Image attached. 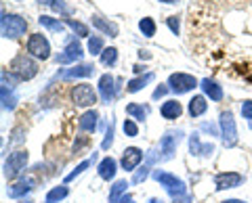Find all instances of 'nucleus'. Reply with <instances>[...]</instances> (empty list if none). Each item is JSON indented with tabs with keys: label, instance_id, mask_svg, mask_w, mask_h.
I'll use <instances>...</instances> for the list:
<instances>
[{
	"label": "nucleus",
	"instance_id": "nucleus-1",
	"mask_svg": "<svg viewBox=\"0 0 252 203\" xmlns=\"http://www.w3.org/2000/svg\"><path fill=\"white\" fill-rule=\"evenodd\" d=\"M9 72L17 76V80H32V77L38 74V63L34 59H30L28 54H17V57L11 61Z\"/></svg>",
	"mask_w": 252,
	"mask_h": 203
},
{
	"label": "nucleus",
	"instance_id": "nucleus-2",
	"mask_svg": "<svg viewBox=\"0 0 252 203\" xmlns=\"http://www.w3.org/2000/svg\"><path fill=\"white\" fill-rule=\"evenodd\" d=\"M0 27H2V36L4 38H19V36L26 34L28 21L17 17V15H2V23H0Z\"/></svg>",
	"mask_w": 252,
	"mask_h": 203
},
{
	"label": "nucleus",
	"instance_id": "nucleus-3",
	"mask_svg": "<svg viewBox=\"0 0 252 203\" xmlns=\"http://www.w3.org/2000/svg\"><path fill=\"white\" fill-rule=\"evenodd\" d=\"M154 178L172 195V197L185 195V184H183V180H179L175 174H168V172H154Z\"/></svg>",
	"mask_w": 252,
	"mask_h": 203
},
{
	"label": "nucleus",
	"instance_id": "nucleus-4",
	"mask_svg": "<svg viewBox=\"0 0 252 203\" xmlns=\"http://www.w3.org/2000/svg\"><path fill=\"white\" fill-rule=\"evenodd\" d=\"M28 52L36 59H49L51 57V44L42 34H32L28 40Z\"/></svg>",
	"mask_w": 252,
	"mask_h": 203
},
{
	"label": "nucleus",
	"instance_id": "nucleus-5",
	"mask_svg": "<svg viewBox=\"0 0 252 203\" xmlns=\"http://www.w3.org/2000/svg\"><path fill=\"white\" fill-rule=\"evenodd\" d=\"M72 101L78 107H91L97 103V92L93 90L91 84H78L72 90Z\"/></svg>",
	"mask_w": 252,
	"mask_h": 203
},
{
	"label": "nucleus",
	"instance_id": "nucleus-6",
	"mask_svg": "<svg viewBox=\"0 0 252 203\" xmlns=\"http://www.w3.org/2000/svg\"><path fill=\"white\" fill-rule=\"evenodd\" d=\"M28 163V151H15L9 155V159L4 163V176L6 178H15L19 172L26 168Z\"/></svg>",
	"mask_w": 252,
	"mask_h": 203
},
{
	"label": "nucleus",
	"instance_id": "nucleus-7",
	"mask_svg": "<svg viewBox=\"0 0 252 203\" xmlns=\"http://www.w3.org/2000/svg\"><path fill=\"white\" fill-rule=\"evenodd\" d=\"M220 130H223V140L227 147H233L238 143V130H235V120H233L231 111L220 115Z\"/></svg>",
	"mask_w": 252,
	"mask_h": 203
},
{
	"label": "nucleus",
	"instance_id": "nucleus-8",
	"mask_svg": "<svg viewBox=\"0 0 252 203\" xmlns=\"http://www.w3.org/2000/svg\"><path fill=\"white\" fill-rule=\"evenodd\" d=\"M168 84L175 92H189L191 88H195L198 80H195L193 76H187V74H172L168 77Z\"/></svg>",
	"mask_w": 252,
	"mask_h": 203
},
{
	"label": "nucleus",
	"instance_id": "nucleus-9",
	"mask_svg": "<svg viewBox=\"0 0 252 203\" xmlns=\"http://www.w3.org/2000/svg\"><path fill=\"white\" fill-rule=\"evenodd\" d=\"M217 182V189L219 191H225V189H235V186H240L244 182V176L238 174V172H225V174H219L215 178Z\"/></svg>",
	"mask_w": 252,
	"mask_h": 203
},
{
	"label": "nucleus",
	"instance_id": "nucleus-10",
	"mask_svg": "<svg viewBox=\"0 0 252 203\" xmlns=\"http://www.w3.org/2000/svg\"><path fill=\"white\" fill-rule=\"evenodd\" d=\"M143 159V153H141V149H137V147H128V149L124 151V155H122V168L126 170V172H132L137 166H139V161Z\"/></svg>",
	"mask_w": 252,
	"mask_h": 203
},
{
	"label": "nucleus",
	"instance_id": "nucleus-11",
	"mask_svg": "<svg viewBox=\"0 0 252 203\" xmlns=\"http://www.w3.org/2000/svg\"><path fill=\"white\" fill-rule=\"evenodd\" d=\"M80 59H82V49L76 40L67 44L63 54H57V63H74V61H80Z\"/></svg>",
	"mask_w": 252,
	"mask_h": 203
},
{
	"label": "nucleus",
	"instance_id": "nucleus-12",
	"mask_svg": "<svg viewBox=\"0 0 252 203\" xmlns=\"http://www.w3.org/2000/svg\"><path fill=\"white\" fill-rule=\"evenodd\" d=\"M177 145H179V136H175L172 132L164 136L160 140V153H164L162 159H170L172 155H175V151H177Z\"/></svg>",
	"mask_w": 252,
	"mask_h": 203
},
{
	"label": "nucleus",
	"instance_id": "nucleus-13",
	"mask_svg": "<svg viewBox=\"0 0 252 203\" xmlns=\"http://www.w3.org/2000/svg\"><path fill=\"white\" fill-rule=\"evenodd\" d=\"M160 113H162V118H164V120H177L179 115L183 113V107H181L179 101H166V103L162 105Z\"/></svg>",
	"mask_w": 252,
	"mask_h": 203
},
{
	"label": "nucleus",
	"instance_id": "nucleus-14",
	"mask_svg": "<svg viewBox=\"0 0 252 203\" xmlns=\"http://www.w3.org/2000/svg\"><path fill=\"white\" fill-rule=\"evenodd\" d=\"M99 90H101V97H103L105 103H109V101L114 99V77L105 74V76H101V80H99Z\"/></svg>",
	"mask_w": 252,
	"mask_h": 203
},
{
	"label": "nucleus",
	"instance_id": "nucleus-15",
	"mask_svg": "<svg viewBox=\"0 0 252 203\" xmlns=\"http://www.w3.org/2000/svg\"><path fill=\"white\" fill-rule=\"evenodd\" d=\"M34 182H32V178H28V180H21V182H17V184H13V186H9V197H13V199H17V197H23L26 193H30L34 186H32Z\"/></svg>",
	"mask_w": 252,
	"mask_h": 203
},
{
	"label": "nucleus",
	"instance_id": "nucleus-16",
	"mask_svg": "<svg viewBox=\"0 0 252 203\" xmlns=\"http://www.w3.org/2000/svg\"><path fill=\"white\" fill-rule=\"evenodd\" d=\"M99 176L103 178V180H112L116 176V159L112 157H105L103 161L99 163Z\"/></svg>",
	"mask_w": 252,
	"mask_h": 203
},
{
	"label": "nucleus",
	"instance_id": "nucleus-17",
	"mask_svg": "<svg viewBox=\"0 0 252 203\" xmlns=\"http://www.w3.org/2000/svg\"><path fill=\"white\" fill-rule=\"evenodd\" d=\"M206 107H208V103H206V99L204 97H193L191 101H189V115L191 118H198V115H202L204 111H206Z\"/></svg>",
	"mask_w": 252,
	"mask_h": 203
},
{
	"label": "nucleus",
	"instance_id": "nucleus-18",
	"mask_svg": "<svg viewBox=\"0 0 252 203\" xmlns=\"http://www.w3.org/2000/svg\"><path fill=\"white\" fill-rule=\"evenodd\" d=\"M202 88H204V92H206L212 101H220V99H223V90H220V86L217 82H212L210 77H206V80L202 82Z\"/></svg>",
	"mask_w": 252,
	"mask_h": 203
},
{
	"label": "nucleus",
	"instance_id": "nucleus-19",
	"mask_svg": "<svg viewBox=\"0 0 252 203\" xmlns=\"http://www.w3.org/2000/svg\"><path fill=\"white\" fill-rule=\"evenodd\" d=\"M78 126H80V130L94 132V128H97V113H94V111L84 113L82 118H80V122H78Z\"/></svg>",
	"mask_w": 252,
	"mask_h": 203
},
{
	"label": "nucleus",
	"instance_id": "nucleus-20",
	"mask_svg": "<svg viewBox=\"0 0 252 203\" xmlns=\"http://www.w3.org/2000/svg\"><path fill=\"white\" fill-rule=\"evenodd\" d=\"M93 25H97L99 29H103L105 34H112V36H118V25L116 23H107L101 17H93Z\"/></svg>",
	"mask_w": 252,
	"mask_h": 203
},
{
	"label": "nucleus",
	"instance_id": "nucleus-21",
	"mask_svg": "<svg viewBox=\"0 0 252 203\" xmlns=\"http://www.w3.org/2000/svg\"><path fill=\"white\" fill-rule=\"evenodd\" d=\"M67 186H55L53 191H49V195H46V203H55V201H59L63 197H67Z\"/></svg>",
	"mask_w": 252,
	"mask_h": 203
},
{
	"label": "nucleus",
	"instance_id": "nucleus-22",
	"mask_svg": "<svg viewBox=\"0 0 252 203\" xmlns=\"http://www.w3.org/2000/svg\"><path fill=\"white\" fill-rule=\"evenodd\" d=\"M126 186H128V182H126V180H118V182L112 186V193H109V201H112V203L120 201V195L126 191Z\"/></svg>",
	"mask_w": 252,
	"mask_h": 203
},
{
	"label": "nucleus",
	"instance_id": "nucleus-23",
	"mask_svg": "<svg viewBox=\"0 0 252 203\" xmlns=\"http://www.w3.org/2000/svg\"><path fill=\"white\" fill-rule=\"evenodd\" d=\"M38 21H40L44 27H49L51 32H61V29H63V23H61L59 19H53V17H49V15H42V17L38 19Z\"/></svg>",
	"mask_w": 252,
	"mask_h": 203
},
{
	"label": "nucleus",
	"instance_id": "nucleus-24",
	"mask_svg": "<svg viewBox=\"0 0 252 203\" xmlns=\"http://www.w3.org/2000/svg\"><path fill=\"white\" fill-rule=\"evenodd\" d=\"M93 74V65H80V67H74L69 72L63 74V77H82V76H91Z\"/></svg>",
	"mask_w": 252,
	"mask_h": 203
},
{
	"label": "nucleus",
	"instance_id": "nucleus-25",
	"mask_svg": "<svg viewBox=\"0 0 252 203\" xmlns=\"http://www.w3.org/2000/svg\"><path fill=\"white\" fill-rule=\"evenodd\" d=\"M139 27H141V32H143L147 38H152V36L156 34V23H154V19H152V17H145V19H141Z\"/></svg>",
	"mask_w": 252,
	"mask_h": 203
},
{
	"label": "nucleus",
	"instance_id": "nucleus-26",
	"mask_svg": "<svg viewBox=\"0 0 252 203\" xmlns=\"http://www.w3.org/2000/svg\"><path fill=\"white\" fill-rule=\"evenodd\" d=\"M118 59V51L116 49H105L103 52H101V63L103 65H114Z\"/></svg>",
	"mask_w": 252,
	"mask_h": 203
},
{
	"label": "nucleus",
	"instance_id": "nucleus-27",
	"mask_svg": "<svg viewBox=\"0 0 252 203\" xmlns=\"http://www.w3.org/2000/svg\"><path fill=\"white\" fill-rule=\"evenodd\" d=\"M152 74H147L145 77H139V80H132V82H128V88H126V90H128V92H137V90H141V88H143V86L149 82V80H152Z\"/></svg>",
	"mask_w": 252,
	"mask_h": 203
},
{
	"label": "nucleus",
	"instance_id": "nucleus-28",
	"mask_svg": "<svg viewBox=\"0 0 252 203\" xmlns=\"http://www.w3.org/2000/svg\"><path fill=\"white\" fill-rule=\"evenodd\" d=\"M126 113H128V115H135L137 120H145V118H147V111H145L143 107H139V105H128V107H126Z\"/></svg>",
	"mask_w": 252,
	"mask_h": 203
},
{
	"label": "nucleus",
	"instance_id": "nucleus-29",
	"mask_svg": "<svg viewBox=\"0 0 252 203\" xmlns=\"http://www.w3.org/2000/svg\"><path fill=\"white\" fill-rule=\"evenodd\" d=\"M101 49H103V40H101V38H91V40H89V51L93 54H101V52H103Z\"/></svg>",
	"mask_w": 252,
	"mask_h": 203
},
{
	"label": "nucleus",
	"instance_id": "nucleus-30",
	"mask_svg": "<svg viewBox=\"0 0 252 203\" xmlns=\"http://www.w3.org/2000/svg\"><path fill=\"white\" fill-rule=\"evenodd\" d=\"M67 25L74 29V32H78L80 36H89V27L86 25H82V23H78V21H74V19H69L67 21Z\"/></svg>",
	"mask_w": 252,
	"mask_h": 203
},
{
	"label": "nucleus",
	"instance_id": "nucleus-31",
	"mask_svg": "<svg viewBox=\"0 0 252 203\" xmlns=\"http://www.w3.org/2000/svg\"><path fill=\"white\" fill-rule=\"evenodd\" d=\"M124 132H126V134H128V136H137V134H139L137 124L132 122V120H126V122H124Z\"/></svg>",
	"mask_w": 252,
	"mask_h": 203
},
{
	"label": "nucleus",
	"instance_id": "nucleus-32",
	"mask_svg": "<svg viewBox=\"0 0 252 203\" xmlns=\"http://www.w3.org/2000/svg\"><path fill=\"white\" fill-rule=\"evenodd\" d=\"M89 166H91V161H82V163H80V166H78V168H76V170L72 172V174H69V176L65 178V182H69V180H74V178H76V176H80V174H82V172H84L86 168H89Z\"/></svg>",
	"mask_w": 252,
	"mask_h": 203
},
{
	"label": "nucleus",
	"instance_id": "nucleus-33",
	"mask_svg": "<svg viewBox=\"0 0 252 203\" xmlns=\"http://www.w3.org/2000/svg\"><path fill=\"white\" fill-rule=\"evenodd\" d=\"M242 115L246 120H252V101H244L242 105Z\"/></svg>",
	"mask_w": 252,
	"mask_h": 203
},
{
	"label": "nucleus",
	"instance_id": "nucleus-34",
	"mask_svg": "<svg viewBox=\"0 0 252 203\" xmlns=\"http://www.w3.org/2000/svg\"><path fill=\"white\" fill-rule=\"evenodd\" d=\"M112 140H114V124H109V130H107V138L103 140V149H109V147H112Z\"/></svg>",
	"mask_w": 252,
	"mask_h": 203
},
{
	"label": "nucleus",
	"instance_id": "nucleus-35",
	"mask_svg": "<svg viewBox=\"0 0 252 203\" xmlns=\"http://www.w3.org/2000/svg\"><path fill=\"white\" fill-rule=\"evenodd\" d=\"M168 25L172 29V34H179V19L177 17H168Z\"/></svg>",
	"mask_w": 252,
	"mask_h": 203
},
{
	"label": "nucleus",
	"instance_id": "nucleus-36",
	"mask_svg": "<svg viewBox=\"0 0 252 203\" xmlns=\"http://www.w3.org/2000/svg\"><path fill=\"white\" fill-rule=\"evenodd\" d=\"M40 4H46V6H55V9H59L61 0H38Z\"/></svg>",
	"mask_w": 252,
	"mask_h": 203
},
{
	"label": "nucleus",
	"instance_id": "nucleus-37",
	"mask_svg": "<svg viewBox=\"0 0 252 203\" xmlns=\"http://www.w3.org/2000/svg\"><path fill=\"white\" fill-rule=\"evenodd\" d=\"M175 203H191V199L185 197V195H181V197H175Z\"/></svg>",
	"mask_w": 252,
	"mask_h": 203
},
{
	"label": "nucleus",
	"instance_id": "nucleus-38",
	"mask_svg": "<svg viewBox=\"0 0 252 203\" xmlns=\"http://www.w3.org/2000/svg\"><path fill=\"white\" fill-rule=\"evenodd\" d=\"M164 92H166V88H158V90L154 92V99H160V97L164 95Z\"/></svg>",
	"mask_w": 252,
	"mask_h": 203
},
{
	"label": "nucleus",
	"instance_id": "nucleus-39",
	"mask_svg": "<svg viewBox=\"0 0 252 203\" xmlns=\"http://www.w3.org/2000/svg\"><path fill=\"white\" fill-rule=\"evenodd\" d=\"M220 203H246V201H240V199H229V201H220Z\"/></svg>",
	"mask_w": 252,
	"mask_h": 203
},
{
	"label": "nucleus",
	"instance_id": "nucleus-40",
	"mask_svg": "<svg viewBox=\"0 0 252 203\" xmlns=\"http://www.w3.org/2000/svg\"><path fill=\"white\" fill-rule=\"evenodd\" d=\"M162 2H168V4H175L177 0H162Z\"/></svg>",
	"mask_w": 252,
	"mask_h": 203
},
{
	"label": "nucleus",
	"instance_id": "nucleus-41",
	"mask_svg": "<svg viewBox=\"0 0 252 203\" xmlns=\"http://www.w3.org/2000/svg\"><path fill=\"white\" fill-rule=\"evenodd\" d=\"M149 203H162L160 199H152V201H149Z\"/></svg>",
	"mask_w": 252,
	"mask_h": 203
},
{
	"label": "nucleus",
	"instance_id": "nucleus-42",
	"mask_svg": "<svg viewBox=\"0 0 252 203\" xmlns=\"http://www.w3.org/2000/svg\"><path fill=\"white\" fill-rule=\"evenodd\" d=\"M21 203H30V201H21Z\"/></svg>",
	"mask_w": 252,
	"mask_h": 203
}]
</instances>
